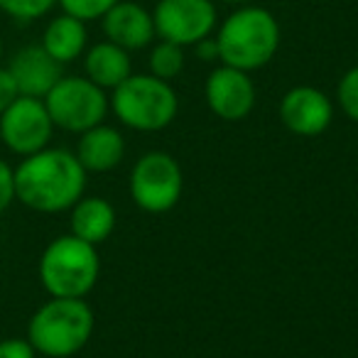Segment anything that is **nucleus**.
Masks as SVG:
<instances>
[{
    "label": "nucleus",
    "instance_id": "19",
    "mask_svg": "<svg viewBox=\"0 0 358 358\" xmlns=\"http://www.w3.org/2000/svg\"><path fill=\"white\" fill-rule=\"evenodd\" d=\"M57 8V0H0V13L17 22H35L50 15Z\"/></svg>",
    "mask_w": 358,
    "mask_h": 358
},
{
    "label": "nucleus",
    "instance_id": "14",
    "mask_svg": "<svg viewBox=\"0 0 358 358\" xmlns=\"http://www.w3.org/2000/svg\"><path fill=\"white\" fill-rule=\"evenodd\" d=\"M125 157V140L110 125H96V128L81 133L76 145V159L86 172H110Z\"/></svg>",
    "mask_w": 358,
    "mask_h": 358
},
{
    "label": "nucleus",
    "instance_id": "26",
    "mask_svg": "<svg viewBox=\"0 0 358 358\" xmlns=\"http://www.w3.org/2000/svg\"><path fill=\"white\" fill-rule=\"evenodd\" d=\"M214 3H226V6H248V3H255V0H214Z\"/></svg>",
    "mask_w": 358,
    "mask_h": 358
},
{
    "label": "nucleus",
    "instance_id": "22",
    "mask_svg": "<svg viewBox=\"0 0 358 358\" xmlns=\"http://www.w3.org/2000/svg\"><path fill=\"white\" fill-rule=\"evenodd\" d=\"M15 199V169L0 159V214L8 209Z\"/></svg>",
    "mask_w": 358,
    "mask_h": 358
},
{
    "label": "nucleus",
    "instance_id": "21",
    "mask_svg": "<svg viewBox=\"0 0 358 358\" xmlns=\"http://www.w3.org/2000/svg\"><path fill=\"white\" fill-rule=\"evenodd\" d=\"M336 99L343 113H346L353 123H358V66L348 69L346 74L341 76L338 89H336Z\"/></svg>",
    "mask_w": 358,
    "mask_h": 358
},
{
    "label": "nucleus",
    "instance_id": "2",
    "mask_svg": "<svg viewBox=\"0 0 358 358\" xmlns=\"http://www.w3.org/2000/svg\"><path fill=\"white\" fill-rule=\"evenodd\" d=\"M221 64L241 71L263 69L273 62L280 47V22L268 8L255 3L238 6L216 32Z\"/></svg>",
    "mask_w": 358,
    "mask_h": 358
},
{
    "label": "nucleus",
    "instance_id": "6",
    "mask_svg": "<svg viewBox=\"0 0 358 358\" xmlns=\"http://www.w3.org/2000/svg\"><path fill=\"white\" fill-rule=\"evenodd\" d=\"M42 101L55 128L69 133H86L101 125L110 106L106 91L86 76H62Z\"/></svg>",
    "mask_w": 358,
    "mask_h": 358
},
{
    "label": "nucleus",
    "instance_id": "7",
    "mask_svg": "<svg viewBox=\"0 0 358 358\" xmlns=\"http://www.w3.org/2000/svg\"><path fill=\"white\" fill-rule=\"evenodd\" d=\"M185 192V174L167 152H148L130 172V196L148 214L172 211Z\"/></svg>",
    "mask_w": 358,
    "mask_h": 358
},
{
    "label": "nucleus",
    "instance_id": "4",
    "mask_svg": "<svg viewBox=\"0 0 358 358\" xmlns=\"http://www.w3.org/2000/svg\"><path fill=\"white\" fill-rule=\"evenodd\" d=\"M110 108L123 125L140 133L164 130L179 110V99L169 81L152 74H130L113 89Z\"/></svg>",
    "mask_w": 358,
    "mask_h": 358
},
{
    "label": "nucleus",
    "instance_id": "12",
    "mask_svg": "<svg viewBox=\"0 0 358 358\" xmlns=\"http://www.w3.org/2000/svg\"><path fill=\"white\" fill-rule=\"evenodd\" d=\"M101 27L108 42L123 47L125 52L145 50L155 40L152 13L135 0H120L101 17Z\"/></svg>",
    "mask_w": 358,
    "mask_h": 358
},
{
    "label": "nucleus",
    "instance_id": "24",
    "mask_svg": "<svg viewBox=\"0 0 358 358\" xmlns=\"http://www.w3.org/2000/svg\"><path fill=\"white\" fill-rule=\"evenodd\" d=\"M17 96H20V91H17V86H15V81H13L8 66L6 69L0 66V113H3V110H6L8 106L17 99Z\"/></svg>",
    "mask_w": 358,
    "mask_h": 358
},
{
    "label": "nucleus",
    "instance_id": "27",
    "mask_svg": "<svg viewBox=\"0 0 358 358\" xmlns=\"http://www.w3.org/2000/svg\"><path fill=\"white\" fill-rule=\"evenodd\" d=\"M0 59H3V40H0Z\"/></svg>",
    "mask_w": 358,
    "mask_h": 358
},
{
    "label": "nucleus",
    "instance_id": "18",
    "mask_svg": "<svg viewBox=\"0 0 358 358\" xmlns=\"http://www.w3.org/2000/svg\"><path fill=\"white\" fill-rule=\"evenodd\" d=\"M182 69H185V47L159 40L150 52V74L157 79L172 81L174 76L182 74Z\"/></svg>",
    "mask_w": 358,
    "mask_h": 358
},
{
    "label": "nucleus",
    "instance_id": "23",
    "mask_svg": "<svg viewBox=\"0 0 358 358\" xmlns=\"http://www.w3.org/2000/svg\"><path fill=\"white\" fill-rule=\"evenodd\" d=\"M35 348L27 338H6L0 341V358H35Z\"/></svg>",
    "mask_w": 358,
    "mask_h": 358
},
{
    "label": "nucleus",
    "instance_id": "11",
    "mask_svg": "<svg viewBox=\"0 0 358 358\" xmlns=\"http://www.w3.org/2000/svg\"><path fill=\"white\" fill-rule=\"evenodd\" d=\"M280 118L294 135H322L334 120V103L317 86H294L280 101Z\"/></svg>",
    "mask_w": 358,
    "mask_h": 358
},
{
    "label": "nucleus",
    "instance_id": "15",
    "mask_svg": "<svg viewBox=\"0 0 358 358\" xmlns=\"http://www.w3.org/2000/svg\"><path fill=\"white\" fill-rule=\"evenodd\" d=\"M84 71L86 79L94 81L101 89H110L120 86L130 74H133V62H130V52L123 47L113 45V42L103 40L99 45L89 47L84 57Z\"/></svg>",
    "mask_w": 358,
    "mask_h": 358
},
{
    "label": "nucleus",
    "instance_id": "9",
    "mask_svg": "<svg viewBox=\"0 0 358 358\" xmlns=\"http://www.w3.org/2000/svg\"><path fill=\"white\" fill-rule=\"evenodd\" d=\"M52 123L47 106L42 99L17 96L3 113H0V138L15 155H35L45 150L52 140Z\"/></svg>",
    "mask_w": 358,
    "mask_h": 358
},
{
    "label": "nucleus",
    "instance_id": "13",
    "mask_svg": "<svg viewBox=\"0 0 358 358\" xmlns=\"http://www.w3.org/2000/svg\"><path fill=\"white\" fill-rule=\"evenodd\" d=\"M8 71H10L20 96H32V99H45L52 86L64 76L62 64L52 59L42 45H27L17 50L10 57Z\"/></svg>",
    "mask_w": 358,
    "mask_h": 358
},
{
    "label": "nucleus",
    "instance_id": "17",
    "mask_svg": "<svg viewBox=\"0 0 358 358\" xmlns=\"http://www.w3.org/2000/svg\"><path fill=\"white\" fill-rule=\"evenodd\" d=\"M115 211L101 196H81L71 206V234L91 245H99L113 234Z\"/></svg>",
    "mask_w": 358,
    "mask_h": 358
},
{
    "label": "nucleus",
    "instance_id": "25",
    "mask_svg": "<svg viewBox=\"0 0 358 358\" xmlns=\"http://www.w3.org/2000/svg\"><path fill=\"white\" fill-rule=\"evenodd\" d=\"M194 50H196V57L204 59V62L219 59V45H216V37H204L201 42H196Z\"/></svg>",
    "mask_w": 358,
    "mask_h": 358
},
{
    "label": "nucleus",
    "instance_id": "1",
    "mask_svg": "<svg viewBox=\"0 0 358 358\" xmlns=\"http://www.w3.org/2000/svg\"><path fill=\"white\" fill-rule=\"evenodd\" d=\"M86 169L76 155L45 148L27 155L15 169V199L42 214L66 211L84 196Z\"/></svg>",
    "mask_w": 358,
    "mask_h": 358
},
{
    "label": "nucleus",
    "instance_id": "16",
    "mask_svg": "<svg viewBox=\"0 0 358 358\" xmlns=\"http://www.w3.org/2000/svg\"><path fill=\"white\" fill-rule=\"evenodd\" d=\"M42 47L47 50V55L52 59H57L62 66L76 62L86 52L89 45V30H86V22H81L79 17H71L66 13L52 17L47 22L45 32H42Z\"/></svg>",
    "mask_w": 358,
    "mask_h": 358
},
{
    "label": "nucleus",
    "instance_id": "8",
    "mask_svg": "<svg viewBox=\"0 0 358 358\" xmlns=\"http://www.w3.org/2000/svg\"><path fill=\"white\" fill-rule=\"evenodd\" d=\"M155 35L179 47H194L219 25L214 0H157L152 10Z\"/></svg>",
    "mask_w": 358,
    "mask_h": 358
},
{
    "label": "nucleus",
    "instance_id": "3",
    "mask_svg": "<svg viewBox=\"0 0 358 358\" xmlns=\"http://www.w3.org/2000/svg\"><path fill=\"white\" fill-rule=\"evenodd\" d=\"M94 312L84 299L52 297L30 319L27 341L37 353L50 358H66L89 343L94 334Z\"/></svg>",
    "mask_w": 358,
    "mask_h": 358
},
{
    "label": "nucleus",
    "instance_id": "5",
    "mask_svg": "<svg viewBox=\"0 0 358 358\" xmlns=\"http://www.w3.org/2000/svg\"><path fill=\"white\" fill-rule=\"evenodd\" d=\"M99 273L101 260L96 245L74 234L52 241L40 260V280L52 297L84 299L94 289Z\"/></svg>",
    "mask_w": 358,
    "mask_h": 358
},
{
    "label": "nucleus",
    "instance_id": "10",
    "mask_svg": "<svg viewBox=\"0 0 358 358\" xmlns=\"http://www.w3.org/2000/svg\"><path fill=\"white\" fill-rule=\"evenodd\" d=\"M206 103L221 120H243L255 106V86L248 71L234 66H216L204 86Z\"/></svg>",
    "mask_w": 358,
    "mask_h": 358
},
{
    "label": "nucleus",
    "instance_id": "20",
    "mask_svg": "<svg viewBox=\"0 0 358 358\" xmlns=\"http://www.w3.org/2000/svg\"><path fill=\"white\" fill-rule=\"evenodd\" d=\"M115 3H120V0H57V6L62 8V13H66L71 17H79L81 22L101 20Z\"/></svg>",
    "mask_w": 358,
    "mask_h": 358
}]
</instances>
